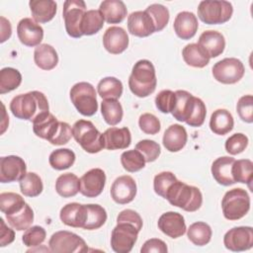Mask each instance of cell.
<instances>
[{"mask_svg": "<svg viewBox=\"0 0 253 253\" xmlns=\"http://www.w3.org/2000/svg\"><path fill=\"white\" fill-rule=\"evenodd\" d=\"M165 199L172 206L189 212L198 211L203 204V195L200 189L179 180L169 187Z\"/></svg>", "mask_w": 253, "mask_h": 253, "instance_id": "cell-4", "label": "cell"}, {"mask_svg": "<svg viewBox=\"0 0 253 253\" xmlns=\"http://www.w3.org/2000/svg\"><path fill=\"white\" fill-rule=\"evenodd\" d=\"M235 159L229 156H221L216 158L211 164V174L213 179L222 186H230L235 184L232 177V165Z\"/></svg>", "mask_w": 253, "mask_h": 253, "instance_id": "cell-27", "label": "cell"}, {"mask_svg": "<svg viewBox=\"0 0 253 253\" xmlns=\"http://www.w3.org/2000/svg\"><path fill=\"white\" fill-rule=\"evenodd\" d=\"M1 42H4L5 41H7L11 35H12V27L10 22L5 18V17H1Z\"/></svg>", "mask_w": 253, "mask_h": 253, "instance_id": "cell-58", "label": "cell"}, {"mask_svg": "<svg viewBox=\"0 0 253 253\" xmlns=\"http://www.w3.org/2000/svg\"><path fill=\"white\" fill-rule=\"evenodd\" d=\"M69 95L72 104L81 115L91 117L98 111L97 94L92 84L78 82L71 87Z\"/></svg>", "mask_w": 253, "mask_h": 253, "instance_id": "cell-7", "label": "cell"}, {"mask_svg": "<svg viewBox=\"0 0 253 253\" xmlns=\"http://www.w3.org/2000/svg\"><path fill=\"white\" fill-rule=\"evenodd\" d=\"M104 148L108 150L126 149L130 145L131 134L127 127H110L102 133Z\"/></svg>", "mask_w": 253, "mask_h": 253, "instance_id": "cell-21", "label": "cell"}, {"mask_svg": "<svg viewBox=\"0 0 253 253\" xmlns=\"http://www.w3.org/2000/svg\"><path fill=\"white\" fill-rule=\"evenodd\" d=\"M101 114L104 121L109 126L118 125L124 116V111L121 103L118 100L107 99L101 103Z\"/></svg>", "mask_w": 253, "mask_h": 253, "instance_id": "cell-36", "label": "cell"}, {"mask_svg": "<svg viewBox=\"0 0 253 253\" xmlns=\"http://www.w3.org/2000/svg\"><path fill=\"white\" fill-rule=\"evenodd\" d=\"M27 173L26 162L16 155L2 156L0 158V182L11 183L20 181Z\"/></svg>", "mask_w": 253, "mask_h": 253, "instance_id": "cell-14", "label": "cell"}, {"mask_svg": "<svg viewBox=\"0 0 253 253\" xmlns=\"http://www.w3.org/2000/svg\"><path fill=\"white\" fill-rule=\"evenodd\" d=\"M103 44L108 52L120 54L128 46V36L121 27H110L103 35Z\"/></svg>", "mask_w": 253, "mask_h": 253, "instance_id": "cell-20", "label": "cell"}, {"mask_svg": "<svg viewBox=\"0 0 253 253\" xmlns=\"http://www.w3.org/2000/svg\"><path fill=\"white\" fill-rule=\"evenodd\" d=\"M72 136L73 135H72L71 126L65 122H60L59 128L56 134L49 142L53 145H63V144H66L71 139Z\"/></svg>", "mask_w": 253, "mask_h": 253, "instance_id": "cell-54", "label": "cell"}, {"mask_svg": "<svg viewBox=\"0 0 253 253\" xmlns=\"http://www.w3.org/2000/svg\"><path fill=\"white\" fill-rule=\"evenodd\" d=\"M0 224H1V228H0V246L4 247V246L9 245L10 243H12L14 241L15 232L12 228L8 227L5 224V221L2 217L0 218Z\"/></svg>", "mask_w": 253, "mask_h": 253, "instance_id": "cell-57", "label": "cell"}, {"mask_svg": "<svg viewBox=\"0 0 253 253\" xmlns=\"http://www.w3.org/2000/svg\"><path fill=\"white\" fill-rule=\"evenodd\" d=\"M22 83V75L13 67H4L0 71V94L17 89Z\"/></svg>", "mask_w": 253, "mask_h": 253, "instance_id": "cell-42", "label": "cell"}, {"mask_svg": "<svg viewBox=\"0 0 253 253\" xmlns=\"http://www.w3.org/2000/svg\"><path fill=\"white\" fill-rule=\"evenodd\" d=\"M248 145V137L241 133V132H236L232 135H230L226 141H225V150L231 154V155H236L245 150V148Z\"/></svg>", "mask_w": 253, "mask_h": 253, "instance_id": "cell-50", "label": "cell"}, {"mask_svg": "<svg viewBox=\"0 0 253 253\" xmlns=\"http://www.w3.org/2000/svg\"><path fill=\"white\" fill-rule=\"evenodd\" d=\"M157 85L154 65L147 59H140L132 66L128 78V87L133 95L145 98L152 94Z\"/></svg>", "mask_w": 253, "mask_h": 253, "instance_id": "cell-3", "label": "cell"}, {"mask_svg": "<svg viewBox=\"0 0 253 253\" xmlns=\"http://www.w3.org/2000/svg\"><path fill=\"white\" fill-rule=\"evenodd\" d=\"M75 159V153L71 149L58 148L49 154L48 162L55 170H65L74 164Z\"/></svg>", "mask_w": 253, "mask_h": 253, "instance_id": "cell-38", "label": "cell"}, {"mask_svg": "<svg viewBox=\"0 0 253 253\" xmlns=\"http://www.w3.org/2000/svg\"><path fill=\"white\" fill-rule=\"evenodd\" d=\"M233 126V117L229 111L225 109H217L211 116L210 128L217 135H224L228 133L232 130Z\"/></svg>", "mask_w": 253, "mask_h": 253, "instance_id": "cell-31", "label": "cell"}, {"mask_svg": "<svg viewBox=\"0 0 253 253\" xmlns=\"http://www.w3.org/2000/svg\"><path fill=\"white\" fill-rule=\"evenodd\" d=\"M211 234L212 231L211 226L204 221L194 222L187 229V236L189 240L197 246H204L208 244L211 241Z\"/></svg>", "mask_w": 253, "mask_h": 253, "instance_id": "cell-35", "label": "cell"}, {"mask_svg": "<svg viewBox=\"0 0 253 253\" xmlns=\"http://www.w3.org/2000/svg\"><path fill=\"white\" fill-rule=\"evenodd\" d=\"M99 11L108 24L122 23L127 14L125 3L121 0H105L100 4Z\"/></svg>", "mask_w": 253, "mask_h": 253, "instance_id": "cell-28", "label": "cell"}, {"mask_svg": "<svg viewBox=\"0 0 253 253\" xmlns=\"http://www.w3.org/2000/svg\"><path fill=\"white\" fill-rule=\"evenodd\" d=\"M104 17L99 10H88L83 17L81 31L83 36L97 34L104 26Z\"/></svg>", "mask_w": 253, "mask_h": 253, "instance_id": "cell-43", "label": "cell"}, {"mask_svg": "<svg viewBox=\"0 0 253 253\" xmlns=\"http://www.w3.org/2000/svg\"><path fill=\"white\" fill-rule=\"evenodd\" d=\"M86 4L82 0H66L63 3V19L66 33L71 38H81L83 17L86 12Z\"/></svg>", "mask_w": 253, "mask_h": 253, "instance_id": "cell-10", "label": "cell"}, {"mask_svg": "<svg viewBox=\"0 0 253 253\" xmlns=\"http://www.w3.org/2000/svg\"><path fill=\"white\" fill-rule=\"evenodd\" d=\"M106 174L100 168H93L83 174L80 178L79 192L87 198H96L104 190Z\"/></svg>", "mask_w": 253, "mask_h": 253, "instance_id": "cell-15", "label": "cell"}, {"mask_svg": "<svg viewBox=\"0 0 253 253\" xmlns=\"http://www.w3.org/2000/svg\"><path fill=\"white\" fill-rule=\"evenodd\" d=\"M20 42L27 46H38L43 39V29L32 18L22 19L17 26Z\"/></svg>", "mask_w": 253, "mask_h": 253, "instance_id": "cell-17", "label": "cell"}, {"mask_svg": "<svg viewBox=\"0 0 253 253\" xmlns=\"http://www.w3.org/2000/svg\"><path fill=\"white\" fill-rule=\"evenodd\" d=\"M8 223L16 230L22 231L28 229L34 221V211L32 208L26 204L19 211L6 215Z\"/></svg>", "mask_w": 253, "mask_h": 253, "instance_id": "cell-37", "label": "cell"}, {"mask_svg": "<svg viewBox=\"0 0 253 253\" xmlns=\"http://www.w3.org/2000/svg\"><path fill=\"white\" fill-rule=\"evenodd\" d=\"M188 134L186 128L178 124L171 125L163 134L162 142L164 147L170 152L180 151L187 143Z\"/></svg>", "mask_w": 253, "mask_h": 253, "instance_id": "cell-25", "label": "cell"}, {"mask_svg": "<svg viewBox=\"0 0 253 253\" xmlns=\"http://www.w3.org/2000/svg\"><path fill=\"white\" fill-rule=\"evenodd\" d=\"M120 221H126V222H128V223H131L133 224L139 231L141 230L142 228V218L140 217V215L133 210H129V209H126V210H124L122 211L118 216H117V222H120Z\"/></svg>", "mask_w": 253, "mask_h": 253, "instance_id": "cell-55", "label": "cell"}, {"mask_svg": "<svg viewBox=\"0 0 253 253\" xmlns=\"http://www.w3.org/2000/svg\"><path fill=\"white\" fill-rule=\"evenodd\" d=\"M232 177L234 182L244 183L251 189V182L253 180V163L249 159L235 160L232 165Z\"/></svg>", "mask_w": 253, "mask_h": 253, "instance_id": "cell-39", "label": "cell"}, {"mask_svg": "<svg viewBox=\"0 0 253 253\" xmlns=\"http://www.w3.org/2000/svg\"><path fill=\"white\" fill-rule=\"evenodd\" d=\"M19 184L22 194L26 197H38L43 190L42 178L34 172L26 173V175L19 181Z\"/></svg>", "mask_w": 253, "mask_h": 253, "instance_id": "cell-41", "label": "cell"}, {"mask_svg": "<svg viewBox=\"0 0 253 253\" xmlns=\"http://www.w3.org/2000/svg\"><path fill=\"white\" fill-rule=\"evenodd\" d=\"M184 61L193 67L203 68L209 64L211 57L198 43H189L182 50Z\"/></svg>", "mask_w": 253, "mask_h": 253, "instance_id": "cell-32", "label": "cell"}, {"mask_svg": "<svg viewBox=\"0 0 253 253\" xmlns=\"http://www.w3.org/2000/svg\"><path fill=\"white\" fill-rule=\"evenodd\" d=\"M136 196V183L128 175L118 177L111 186V197L120 205H126L133 201Z\"/></svg>", "mask_w": 253, "mask_h": 253, "instance_id": "cell-16", "label": "cell"}, {"mask_svg": "<svg viewBox=\"0 0 253 253\" xmlns=\"http://www.w3.org/2000/svg\"><path fill=\"white\" fill-rule=\"evenodd\" d=\"M157 225L165 235L171 238L181 237L187 230L184 216L176 211L162 213L158 218Z\"/></svg>", "mask_w": 253, "mask_h": 253, "instance_id": "cell-19", "label": "cell"}, {"mask_svg": "<svg viewBox=\"0 0 253 253\" xmlns=\"http://www.w3.org/2000/svg\"><path fill=\"white\" fill-rule=\"evenodd\" d=\"M72 135L88 153H98L104 148L102 133L90 121L79 120L75 122L72 126Z\"/></svg>", "mask_w": 253, "mask_h": 253, "instance_id": "cell-6", "label": "cell"}, {"mask_svg": "<svg viewBox=\"0 0 253 253\" xmlns=\"http://www.w3.org/2000/svg\"><path fill=\"white\" fill-rule=\"evenodd\" d=\"M167 251L168 248L166 243L159 238H150L146 240L140 249L141 253H167Z\"/></svg>", "mask_w": 253, "mask_h": 253, "instance_id": "cell-56", "label": "cell"}, {"mask_svg": "<svg viewBox=\"0 0 253 253\" xmlns=\"http://www.w3.org/2000/svg\"><path fill=\"white\" fill-rule=\"evenodd\" d=\"M10 111L17 119L33 123L42 115L49 113V106L43 93L31 91L15 96L10 102Z\"/></svg>", "mask_w": 253, "mask_h": 253, "instance_id": "cell-2", "label": "cell"}, {"mask_svg": "<svg viewBox=\"0 0 253 253\" xmlns=\"http://www.w3.org/2000/svg\"><path fill=\"white\" fill-rule=\"evenodd\" d=\"M175 92L171 90H162L155 97V106L163 114L172 112L175 104Z\"/></svg>", "mask_w": 253, "mask_h": 253, "instance_id": "cell-52", "label": "cell"}, {"mask_svg": "<svg viewBox=\"0 0 253 253\" xmlns=\"http://www.w3.org/2000/svg\"><path fill=\"white\" fill-rule=\"evenodd\" d=\"M221 209L226 219H240L250 210V197L242 188L231 189L224 194L221 200Z\"/></svg>", "mask_w": 253, "mask_h": 253, "instance_id": "cell-5", "label": "cell"}, {"mask_svg": "<svg viewBox=\"0 0 253 253\" xmlns=\"http://www.w3.org/2000/svg\"><path fill=\"white\" fill-rule=\"evenodd\" d=\"M34 60L42 70H51L58 63V55L54 47L47 43H41L35 48Z\"/></svg>", "mask_w": 253, "mask_h": 253, "instance_id": "cell-30", "label": "cell"}, {"mask_svg": "<svg viewBox=\"0 0 253 253\" xmlns=\"http://www.w3.org/2000/svg\"><path fill=\"white\" fill-rule=\"evenodd\" d=\"M135 149L143 155L145 162L155 161L161 153L160 145L150 139H142L138 141L135 145Z\"/></svg>", "mask_w": 253, "mask_h": 253, "instance_id": "cell-48", "label": "cell"}, {"mask_svg": "<svg viewBox=\"0 0 253 253\" xmlns=\"http://www.w3.org/2000/svg\"><path fill=\"white\" fill-rule=\"evenodd\" d=\"M121 163L125 170L133 173L143 169L146 162L143 155L138 150L130 149L122 153Z\"/></svg>", "mask_w": 253, "mask_h": 253, "instance_id": "cell-45", "label": "cell"}, {"mask_svg": "<svg viewBox=\"0 0 253 253\" xmlns=\"http://www.w3.org/2000/svg\"><path fill=\"white\" fill-rule=\"evenodd\" d=\"M139 230L131 223L126 221L117 222L112 230L111 247L117 253H128L137 240Z\"/></svg>", "mask_w": 253, "mask_h": 253, "instance_id": "cell-11", "label": "cell"}, {"mask_svg": "<svg viewBox=\"0 0 253 253\" xmlns=\"http://www.w3.org/2000/svg\"><path fill=\"white\" fill-rule=\"evenodd\" d=\"M174 31L176 35L182 40H190L192 39L199 28V23L197 16L188 11H183L177 14L174 24Z\"/></svg>", "mask_w": 253, "mask_h": 253, "instance_id": "cell-23", "label": "cell"}, {"mask_svg": "<svg viewBox=\"0 0 253 253\" xmlns=\"http://www.w3.org/2000/svg\"><path fill=\"white\" fill-rule=\"evenodd\" d=\"M46 232L43 227L40 225L30 226L24 232L22 241L27 247H38L45 240Z\"/></svg>", "mask_w": 253, "mask_h": 253, "instance_id": "cell-47", "label": "cell"}, {"mask_svg": "<svg viewBox=\"0 0 253 253\" xmlns=\"http://www.w3.org/2000/svg\"><path fill=\"white\" fill-rule=\"evenodd\" d=\"M97 91L104 100H118L123 94V83L116 77H105L99 81Z\"/></svg>", "mask_w": 253, "mask_h": 253, "instance_id": "cell-34", "label": "cell"}, {"mask_svg": "<svg viewBox=\"0 0 253 253\" xmlns=\"http://www.w3.org/2000/svg\"><path fill=\"white\" fill-rule=\"evenodd\" d=\"M236 111L239 118L248 124L253 122V96L252 95H244L239 98Z\"/></svg>", "mask_w": 253, "mask_h": 253, "instance_id": "cell-51", "label": "cell"}, {"mask_svg": "<svg viewBox=\"0 0 253 253\" xmlns=\"http://www.w3.org/2000/svg\"><path fill=\"white\" fill-rule=\"evenodd\" d=\"M60 220L67 226L83 228L87 219L86 205L79 203H69L60 210Z\"/></svg>", "mask_w": 253, "mask_h": 253, "instance_id": "cell-22", "label": "cell"}, {"mask_svg": "<svg viewBox=\"0 0 253 253\" xmlns=\"http://www.w3.org/2000/svg\"><path fill=\"white\" fill-rule=\"evenodd\" d=\"M80 190V179L73 173L61 174L55 182L56 193L63 198L74 197Z\"/></svg>", "mask_w": 253, "mask_h": 253, "instance_id": "cell-33", "label": "cell"}, {"mask_svg": "<svg viewBox=\"0 0 253 253\" xmlns=\"http://www.w3.org/2000/svg\"><path fill=\"white\" fill-rule=\"evenodd\" d=\"M127 29L132 36L138 38H145L156 32L152 18L145 10L135 11L127 16Z\"/></svg>", "mask_w": 253, "mask_h": 253, "instance_id": "cell-18", "label": "cell"}, {"mask_svg": "<svg viewBox=\"0 0 253 253\" xmlns=\"http://www.w3.org/2000/svg\"><path fill=\"white\" fill-rule=\"evenodd\" d=\"M198 44L207 51L211 58L217 57L224 50L225 40L221 33L209 30L201 34Z\"/></svg>", "mask_w": 253, "mask_h": 253, "instance_id": "cell-24", "label": "cell"}, {"mask_svg": "<svg viewBox=\"0 0 253 253\" xmlns=\"http://www.w3.org/2000/svg\"><path fill=\"white\" fill-rule=\"evenodd\" d=\"M139 128L146 134H156L159 132L161 126L159 120L152 114H142L138 119Z\"/></svg>", "mask_w": 253, "mask_h": 253, "instance_id": "cell-53", "label": "cell"}, {"mask_svg": "<svg viewBox=\"0 0 253 253\" xmlns=\"http://www.w3.org/2000/svg\"><path fill=\"white\" fill-rule=\"evenodd\" d=\"M175 97V104L171 112L174 119L185 122L190 126H202L207 115V108L203 100L185 90H177Z\"/></svg>", "mask_w": 253, "mask_h": 253, "instance_id": "cell-1", "label": "cell"}, {"mask_svg": "<svg viewBox=\"0 0 253 253\" xmlns=\"http://www.w3.org/2000/svg\"><path fill=\"white\" fill-rule=\"evenodd\" d=\"M213 78L222 84L237 83L244 75L245 68L241 60L235 57L223 58L212 66Z\"/></svg>", "mask_w": 253, "mask_h": 253, "instance_id": "cell-12", "label": "cell"}, {"mask_svg": "<svg viewBox=\"0 0 253 253\" xmlns=\"http://www.w3.org/2000/svg\"><path fill=\"white\" fill-rule=\"evenodd\" d=\"M59 124L60 122L51 113H46L33 122V130L37 136L49 142L56 134Z\"/></svg>", "mask_w": 253, "mask_h": 253, "instance_id": "cell-26", "label": "cell"}, {"mask_svg": "<svg viewBox=\"0 0 253 253\" xmlns=\"http://www.w3.org/2000/svg\"><path fill=\"white\" fill-rule=\"evenodd\" d=\"M145 11L152 18L156 32L162 31L167 26L170 18L168 8L161 4H151L145 9Z\"/></svg>", "mask_w": 253, "mask_h": 253, "instance_id": "cell-46", "label": "cell"}, {"mask_svg": "<svg viewBox=\"0 0 253 253\" xmlns=\"http://www.w3.org/2000/svg\"><path fill=\"white\" fill-rule=\"evenodd\" d=\"M177 180L176 176L169 171H164L161 172L157 175H155L154 180H153V189L154 192L165 199L166 193L169 189V187Z\"/></svg>", "mask_w": 253, "mask_h": 253, "instance_id": "cell-49", "label": "cell"}, {"mask_svg": "<svg viewBox=\"0 0 253 253\" xmlns=\"http://www.w3.org/2000/svg\"><path fill=\"white\" fill-rule=\"evenodd\" d=\"M26 205L24 198L12 192H5L0 194V210L5 215L19 211Z\"/></svg>", "mask_w": 253, "mask_h": 253, "instance_id": "cell-44", "label": "cell"}, {"mask_svg": "<svg viewBox=\"0 0 253 253\" xmlns=\"http://www.w3.org/2000/svg\"><path fill=\"white\" fill-rule=\"evenodd\" d=\"M232 13L231 3L224 0L201 1L198 6V17L208 25L224 24L230 20Z\"/></svg>", "mask_w": 253, "mask_h": 253, "instance_id": "cell-8", "label": "cell"}, {"mask_svg": "<svg viewBox=\"0 0 253 253\" xmlns=\"http://www.w3.org/2000/svg\"><path fill=\"white\" fill-rule=\"evenodd\" d=\"M226 249L234 252L245 251L253 246V228L251 226H236L229 229L223 236Z\"/></svg>", "mask_w": 253, "mask_h": 253, "instance_id": "cell-13", "label": "cell"}, {"mask_svg": "<svg viewBox=\"0 0 253 253\" xmlns=\"http://www.w3.org/2000/svg\"><path fill=\"white\" fill-rule=\"evenodd\" d=\"M87 208V219L83 229L94 230L102 227L107 220L106 210L97 204H88Z\"/></svg>", "mask_w": 253, "mask_h": 253, "instance_id": "cell-40", "label": "cell"}, {"mask_svg": "<svg viewBox=\"0 0 253 253\" xmlns=\"http://www.w3.org/2000/svg\"><path fill=\"white\" fill-rule=\"evenodd\" d=\"M48 247L54 253H83L88 251L85 240L67 230L54 232L49 238Z\"/></svg>", "mask_w": 253, "mask_h": 253, "instance_id": "cell-9", "label": "cell"}, {"mask_svg": "<svg viewBox=\"0 0 253 253\" xmlns=\"http://www.w3.org/2000/svg\"><path fill=\"white\" fill-rule=\"evenodd\" d=\"M29 6L33 19L41 24L51 21L57 10V5L52 0H31Z\"/></svg>", "mask_w": 253, "mask_h": 253, "instance_id": "cell-29", "label": "cell"}]
</instances>
